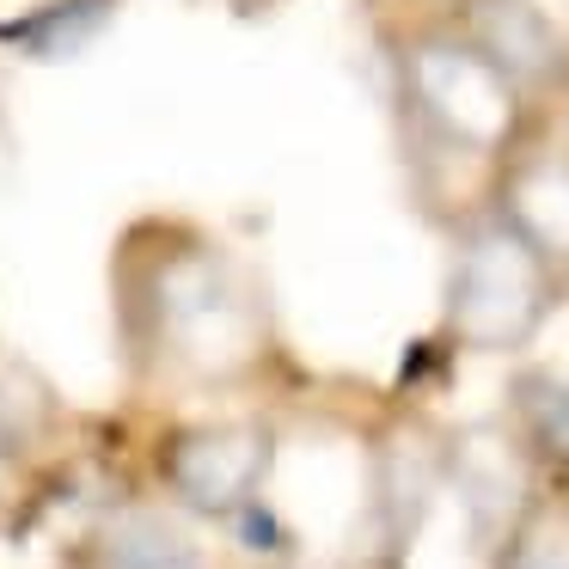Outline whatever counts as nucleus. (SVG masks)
<instances>
[{
    "label": "nucleus",
    "instance_id": "2",
    "mask_svg": "<svg viewBox=\"0 0 569 569\" xmlns=\"http://www.w3.org/2000/svg\"><path fill=\"white\" fill-rule=\"evenodd\" d=\"M557 307V258L515 221L490 209L459 233L447 270V337L459 349H520Z\"/></svg>",
    "mask_w": 569,
    "mask_h": 569
},
{
    "label": "nucleus",
    "instance_id": "9",
    "mask_svg": "<svg viewBox=\"0 0 569 569\" xmlns=\"http://www.w3.org/2000/svg\"><path fill=\"white\" fill-rule=\"evenodd\" d=\"M508 417H515V441L527 459L569 471V380L551 368H527L508 386Z\"/></svg>",
    "mask_w": 569,
    "mask_h": 569
},
{
    "label": "nucleus",
    "instance_id": "6",
    "mask_svg": "<svg viewBox=\"0 0 569 569\" xmlns=\"http://www.w3.org/2000/svg\"><path fill=\"white\" fill-rule=\"evenodd\" d=\"M441 471L453 478L478 545L508 551L520 532V515H527V453H520V441L515 435H459L447 447Z\"/></svg>",
    "mask_w": 569,
    "mask_h": 569
},
{
    "label": "nucleus",
    "instance_id": "3",
    "mask_svg": "<svg viewBox=\"0 0 569 569\" xmlns=\"http://www.w3.org/2000/svg\"><path fill=\"white\" fill-rule=\"evenodd\" d=\"M276 466V441L263 422H197L166 447V483L202 520H239L258 508V490Z\"/></svg>",
    "mask_w": 569,
    "mask_h": 569
},
{
    "label": "nucleus",
    "instance_id": "7",
    "mask_svg": "<svg viewBox=\"0 0 569 569\" xmlns=\"http://www.w3.org/2000/svg\"><path fill=\"white\" fill-rule=\"evenodd\" d=\"M99 569H209L202 539L166 508H123L92 539Z\"/></svg>",
    "mask_w": 569,
    "mask_h": 569
},
{
    "label": "nucleus",
    "instance_id": "10",
    "mask_svg": "<svg viewBox=\"0 0 569 569\" xmlns=\"http://www.w3.org/2000/svg\"><path fill=\"white\" fill-rule=\"evenodd\" d=\"M502 569H569V539L563 532H515Z\"/></svg>",
    "mask_w": 569,
    "mask_h": 569
},
{
    "label": "nucleus",
    "instance_id": "4",
    "mask_svg": "<svg viewBox=\"0 0 569 569\" xmlns=\"http://www.w3.org/2000/svg\"><path fill=\"white\" fill-rule=\"evenodd\" d=\"M410 104H417L422 129L435 136V148L483 153L502 136L515 92L466 43H429V50L410 56Z\"/></svg>",
    "mask_w": 569,
    "mask_h": 569
},
{
    "label": "nucleus",
    "instance_id": "5",
    "mask_svg": "<svg viewBox=\"0 0 569 569\" xmlns=\"http://www.w3.org/2000/svg\"><path fill=\"white\" fill-rule=\"evenodd\" d=\"M466 43L508 92L551 87L569 62V43L532 0H466Z\"/></svg>",
    "mask_w": 569,
    "mask_h": 569
},
{
    "label": "nucleus",
    "instance_id": "1",
    "mask_svg": "<svg viewBox=\"0 0 569 569\" xmlns=\"http://www.w3.org/2000/svg\"><path fill=\"white\" fill-rule=\"evenodd\" d=\"M123 325L148 368H172L190 380L246 368L263 343L258 295L209 239H178L172 251H153L141 282L123 295Z\"/></svg>",
    "mask_w": 569,
    "mask_h": 569
},
{
    "label": "nucleus",
    "instance_id": "8",
    "mask_svg": "<svg viewBox=\"0 0 569 569\" xmlns=\"http://www.w3.org/2000/svg\"><path fill=\"white\" fill-rule=\"evenodd\" d=\"M441 447H429L422 435H392L380 447V466H373V520H380V545H410L422 508L435 496V478H441Z\"/></svg>",
    "mask_w": 569,
    "mask_h": 569
}]
</instances>
